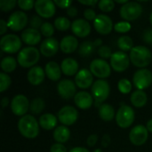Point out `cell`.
<instances>
[{
	"instance_id": "6da1fadb",
	"label": "cell",
	"mask_w": 152,
	"mask_h": 152,
	"mask_svg": "<svg viewBox=\"0 0 152 152\" xmlns=\"http://www.w3.org/2000/svg\"><path fill=\"white\" fill-rule=\"evenodd\" d=\"M18 129L25 138L34 139L39 134V124L33 116L25 115L19 120Z\"/></svg>"
},
{
	"instance_id": "7a4b0ae2",
	"label": "cell",
	"mask_w": 152,
	"mask_h": 152,
	"mask_svg": "<svg viewBox=\"0 0 152 152\" xmlns=\"http://www.w3.org/2000/svg\"><path fill=\"white\" fill-rule=\"evenodd\" d=\"M130 61L131 62L138 68H144L150 65L152 59V53L151 50L144 45L134 46L130 52Z\"/></svg>"
},
{
	"instance_id": "3957f363",
	"label": "cell",
	"mask_w": 152,
	"mask_h": 152,
	"mask_svg": "<svg viewBox=\"0 0 152 152\" xmlns=\"http://www.w3.org/2000/svg\"><path fill=\"white\" fill-rule=\"evenodd\" d=\"M39 51L36 47L28 46L20 51L17 56V61L23 68H33V66L39 61Z\"/></svg>"
},
{
	"instance_id": "277c9868",
	"label": "cell",
	"mask_w": 152,
	"mask_h": 152,
	"mask_svg": "<svg viewBox=\"0 0 152 152\" xmlns=\"http://www.w3.org/2000/svg\"><path fill=\"white\" fill-rule=\"evenodd\" d=\"M110 85L106 80L99 79L95 81L92 87V94L94 100L95 101V106L99 107L102 105V103L107 100V98L110 95Z\"/></svg>"
},
{
	"instance_id": "5b68a950",
	"label": "cell",
	"mask_w": 152,
	"mask_h": 152,
	"mask_svg": "<svg viewBox=\"0 0 152 152\" xmlns=\"http://www.w3.org/2000/svg\"><path fill=\"white\" fill-rule=\"evenodd\" d=\"M1 51L6 53H15L21 48V39L13 34L3 36L0 40Z\"/></svg>"
},
{
	"instance_id": "8992f818",
	"label": "cell",
	"mask_w": 152,
	"mask_h": 152,
	"mask_svg": "<svg viewBox=\"0 0 152 152\" xmlns=\"http://www.w3.org/2000/svg\"><path fill=\"white\" fill-rule=\"evenodd\" d=\"M135 114L133 108L128 105H124L119 108L116 114V121L119 127L127 128L134 121Z\"/></svg>"
},
{
	"instance_id": "52a82bcc",
	"label": "cell",
	"mask_w": 152,
	"mask_h": 152,
	"mask_svg": "<svg viewBox=\"0 0 152 152\" xmlns=\"http://www.w3.org/2000/svg\"><path fill=\"white\" fill-rule=\"evenodd\" d=\"M142 12V6L138 2H128L120 8V16L122 19L131 21L138 19Z\"/></svg>"
},
{
	"instance_id": "ba28073f",
	"label": "cell",
	"mask_w": 152,
	"mask_h": 152,
	"mask_svg": "<svg viewBox=\"0 0 152 152\" xmlns=\"http://www.w3.org/2000/svg\"><path fill=\"white\" fill-rule=\"evenodd\" d=\"M130 64V57L122 51L115 52L110 58V66L117 72H124Z\"/></svg>"
},
{
	"instance_id": "9c48e42d",
	"label": "cell",
	"mask_w": 152,
	"mask_h": 152,
	"mask_svg": "<svg viewBox=\"0 0 152 152\" xmlns=\"http://www.w3.org/2000/svg\"><path fill=\"white\" fill-rule=\"evenodd\" d=\"M133 83L138 90H144L148 88L152 83V73L147 69L137 70L133 78Z\"/></svg>"
},
{
	"instance_id": "30bf717a",
	"label": "cell",
	"mask_w": 152,
	"mask_h": 152,
	"mask_svg": "<svg viewBox=\"0 0 152 152\" xmlns=\"http://www.w3.org/2000/svg\"><path fill=\"white\" fill-rule=\"evenodd\" d=\"M90 71L99 78H106L110 77L111 69L110 64L103 59H95L90 64Z\"/></svg>"
},
{
	"instance_id": "8fae6325",
	"label": "cell",
	"mask_w": 152,
	"mask_h": 152,
	"mask_svg": "<svg viewBox=\"0 0 152 152\" xmlns=\"http://www.w3.org/2000/svg\"><path fill=\"white\" fill-rule=\"evenodd\" d=\"M28 24V16L24 12L16 11L12 12L7 21L8 28L12 31H20Z\"/></svg>"
},
{
	"instance_id": "7c38bea8",
	"label": "cell",
	"mask_w": 152,
	"mask_h": 152,
	"mask_svg": "<svg viewBox=\"0 0 152 152\" xmlns=\"http://www.w3.org/2000/svg\"><path fill=\"white\" fill-rule=\"evenodd\" d=\"M30 103L25 95L18 94L14 96L11 102V110L12 113L16 116L23 117L28 112Z\"/></svg>"
},
{
	"instance_id": "4fadbf2b",
	"label": "cell",
	"mask_w": 152,
	"mask_h": 152,
	"mask_svg": "<svg viewBox=\"0 0 152 152\" xmlns=\"http://www.w3.org/2000/svg\"><path fill=\"white\" fill-rule=\"evenodd\" d=\"M34 8L40 17L45 19L53 17L56 11L55 4L52 0H37Z\"/></svg>"
},
{
	"instance_id": "5bb4252c",
	"label": "cell",
	"mask_w": 152,
	"mask_h": 152,
	"mask_svg": "<svg viewBox=\"0 0 152 152\" xmlns=\"http://www.w3.org/2000/svg\"><path fill=\"white\" fill-rule=\"evenodd\" d=\"M78 118L77 110L72 106H65L58 112L59 121L65 126L73 125Z\"/></svg>"
},
{
	"instance_id": "9a60e30c",
	"label": "cell",
	"mask_w": 152,
	"mask_h": 152,
	"mask_svg": "<svg viewBox=\"0 0 152 152\" xmlns=\"http://www.w3.org/2000/svg\"><path fill=\"white\" fill-rule=\"evenodd\" d=\"M149 137V131L147 127L142 125H138L134 126L129 134V139L134 145L141 146L143 145Z\"/></svg>"
},
{
	"instance_id": "2e32d148",
	"label": "cell",
	"mask_w": 152,
	"mask_h": 152,
	"mask_svg": "<svg viewBox=\"0 0 152 152\" xmlns=\"http://www.w3.org/2000/svg\"><path fill=\"white\" fill-rule=\"evenodd\" d=\"M94 27L98 33L107 35L111 32L113 28V22L108 15L99 14L94 20Z\"/></svg>"
},
{
	"instance_id": "e0dca14e",
	"label": "cell",
	"mask_w": 152,
	"mask_h": 152,
	"mask_svg": "<svg viewBox=\"0 0 152 152\" xmlns=\"http://www.w3.org/2000/svg\"><path fill=\"white\" fill-rule=\"evenodd\" d=\"M57 90L60 96L65 100L71 99L72 97H75L77 94L76 84L69 79H63L60 81V83L57 86Z\"/></svg>"
},
{
	"instance_id": "ac0fdd59",
	"label": "cell",
	"mask_w": 152,
	"mask_h": 152,
	"mask_svg": "<svg viewBox=\"0 0 152 152\" xmlns=\"http://www.w3.org/2000/svg\"><path fill=\"white\" fill-rule=\"evenodd\" d=\"M93 74L90 70L86 69H80L75 77V83L76 86L81 89H87L93 84Z\"/></svg>"
},
{
	"instance_id": "d6986e66",
	"label": "cell",
	"mask_w": 152,
	"mask_h": 152,
	"mask_svg": "<svg viewBox=\"0 0 152 152\" xmlns=\"http://www.w3.org/2000/svg\"><path fill=\"white\" fill-rule=\"evenodd\" d=\"M72 32L78 37H86L91 32V25L84 19H77L72 22Z\"/></svg>"
},
{
	"instance_id": "ffe728a7",
	"label": "cell",
	"mask_w": 152,
	"mask_h": 152,
	"mask_svg": "<svg viewBox=\"0 0 152 152\" xmlns=\"http://www.w3.org/2000/svg\"><path fill=\"white\" fill-rule=\"evenodd\" d=\"M59 42L53 38L49 37L45 39L40 45V53L45 57H51L57 53L59 50Z\"/></svg>"
},
{
	"instance_id": "44dd1931",
	"label": "cell",
	"mask_w": 152,
	"mask_h": 152,
	"mask_svg": "<svg viewBox=\"0 0 152 152\" xmlns=\"http://www.w3.org/2000/svg\"><path fill=\"white\" fill-rule=\"evenodd\" d=\"M76 105L81 110H88L94 103V97L87 92H78L74 97Z\"/></svg>"
},
{
	"instance_id": "7402d4cb",
	"label": "cell",
	"mask_w": 152,
	"mask_h": 152,
	"mask_svg": "<svg viewBox=\"0 0 152 152\" xmlns=\"http://www.w3.org/2000/svg\"><path fill=\"white\" fill-rule=\"evenodd\" d=\"M21 40L28 45H36L41 41V33L32 28H26L21 33Z\"/></svg>"
},
{
	"instance_id": "603a6c76",
	"label": "cell",
	"mask_w": 152,
	"mask_h": 152,
	"mask_svg": "<svg viewBox=\"0 0 152 152\" xmlns=\"http://www.w3.org/2000/svg\"><path fill=\"white\" fill-rule=\"evenodd\" d=\"M45 70L39 67L35 66L31 68L28 72V80L32 86H39L45 79Z\"/></svg>"
},
{
	"instance_id": "cb8c5ba5",
	"label": "cell",
	"mask_w": 152,
	"mask_h": 152,
	"mask_svg": "<svg viewBox=\"0 0 152 152\" xmlns=\"http://www.w3.org/2000/svg\"><path fill=\"white\" fill-rule=\"evenodd\" d=\"M78 47V41L73 36H66L60 42V48L64 53H72Z\"/></svg>"
},
{
	"instance_id": "d4e9b609",
	"label": "cell",
	"mask_w": 152,
	"mask_h": 152,
	"mask_svg": "<svg viewBox=\"0 0 152 152\" xmlns=\"http://www.w3.org/2000/svg\"><path fill=\"white\" fill-rule=\"evenodd\" d=\"M61 69L62 73L66 76L77 75L78 72V63L72 58H66L62 61Z\"/></svg>"
},
{
	"instance_id": "484cf974",
	"label": "cell",
	"mask_w": 152,
	"mask_h": 152,
	"mask_svg": "<svg viewBox=\"0 0 152 152\" xmlns=\"http://www.w3.org/2000/svg\"><path fill=\"white\" fill-rule=\"evenodd\" d=\"M47 77L53 81H57L61 77V69L55 61H49L45 69Z\"/></svg>"
},
{
	"instance_id": "4316f807",
	"label": "cell",
	"mask_w": 152,
	"mask_h": 152,
	"mask_svg": "<svg viewBox=\"0 0 152 152\" xmlns=\"http://www.w3.org/2000/svg\"><path fill=\"white\" fill-rule=\"evenodd\" d=\"M39 126L45 130H53V128H56L57 118L53 114H44L39 118Z\"/></svg>"
},
{
	"instance_id": "83f0119b",
	"label": "cell",
	"mask_w": 152,
	"mask_h": 152,
	"mask_svg": "<svg viewBox=\"0 0 152 152\" xmlns=\"http://www.w3.org/2000/svg\"><path fill=\"white\" fill-rule=\"evenodd\" d=\"M69 137H70V130L65 126H57L53 131V138L55 142H57L58 143L62 144L68 142Z\"/></svg>"
},
{
	"instance_id": "f1b7e54d",
	"label": "cell",
	"mask_w": 152,
	"mask_h": 152,
	"mask_svg": "<svg viewBox=\"0 0 152 152\" xmlns=\"http://www.w3.org/2000/svg\"><path fill=\"white\" fill-rule=\"evenodd\" d=\"M130 100H131L132 104L134 107H136V108H142L147 103L148 97H147V94L143 91L137 90V91H134L132 94Z\"/></svg>"
},
{
	"instance_id": "f546056e",
	"label": "cell",
	"mask_w": 152,
	"mask_h": 152,
	"mask_svg": "<svg viewBox=\"0 0 152 152\" xmlns=\"http://www.w3.org/2000/svg\"><path fill=\"white\" fill-rule=\"evenodd\" d=\"M99 116L102 120L110 122L115 117V110L110 104H102L99 108Z\"/></svg>"
},
{
	"instance_id": "4dcf8cb0",
	"label": "cell",
	"mask_w": 152,
	"mask_h": 152,
	"mask_svg": "<svg viewBox=\"0 0 152 152\" xmlns=\"http://www.w3.org/2000/svg\"><path fill=\"white\" fill-rule=\"evenodd\" d=\"M16 67H17V61L12 56L4 57L1 61V69L6 74L14 71Z\"/></svg>"
},
{
	"instance_id": "1f68e13d",
	"label": "cell",
	"mask_w": 152,
	"mask_h": 152,
	"mask_svg": "<svg viewBox=\"0 0 152 152\" xmlns=\"http://www.w3.org/2000/svg\"><path fill=\"white\" fill-rule=\"evenodd\" d=\"M118 46L122 52H131L134 48V41L128 36H122L118 40Z\"/></svg>"
},
{
	"instance_id": "d6a6232c",
	"label": "cell",
	"mask_w": 152,
	"mask_h": 152,
	"mask_svg": "<svg viewBox=\"0 0 152 152\" xmlns=\"http://www.w3.org/2000/svg\"><path fill=\"white\" fill-rule=\"evenodd\" d=\"M95 45L92 41H85L79 45V54L83 57H87L91 55L95 49Z\"/></svg>"
},
{
	"instance_id": "836d02e7",
	"label": "cell",
	"mask_w": 152,
	"mask_h": 152,
	"mask_svg": "<svg viewBox=\"0 0 152 152\" xmlns=\"http://www.w3.org/2000/svg\"><path fill=\"white\" fill-rule=\"evenodd\" d=\"M45 109V102L42 98H35L30 102L29 110L33 114H40Z\"/></svg>"
},
{
	"instance_id": "e575fe53",
	"label": "cell",
	"mask_w": 152,
	"mask_h": 152,
	"mask_svg": "<svg viewBox=\"0 0 152 152\" xmlns=\"http://www.w3.org/2000/svg\"><path fill=\"white\" fill-rule=\"evenodd\" d=\"M72 24L70 23L69 20L66 17H58L54 20V27L60 31H66L68 30Z\"/></svg>"
},
{
	"instance_id": "d590c367",
	"label": "cell",
	"mask_w": 152,
	"mask_h": 152,
	"mask_svg": "<svg viewBox=\"0 0 152 152\" xmlns=\"http://www.w3.org/2000/svg\"><path fill=\"white\" fill-rule=\"evenodd\" d=\"M98 7L104 12H110L115 8V3L112 0H102L99 2Z\"/></svg>"
},
{
	"instance_id": "8d00e7d4",
	"label": "cell",
	"mask_w": 152,
	"mask_h": 152,
	"mask_svg": "<svg viewBox=\"0 0 152 152\" xmlns=\"http://www.w3.org/2000/svg\"><path fill=\"white\" fill-rule=\"evenodd\" d=\"M11 77L4 72L0 73V92H4L11 86Z\"/></svg>"
},
{
	"instance_id": "74e56055",
	"label": "cell",
	"mask_w": 152,
	"mask_h": 152,
	"mask_svg": "<svg viewBox=\"0 0 152 152\" xmlns=\"http://www.w3.org/2000/svg\"><path fill=\"white\" fill-rule=\"evenodd\" d=\"M118 90L124 94H126L128 93L131 92L132 90V83L128 80V79H121L118 81Z\"/></svg>"
},
{
	"instance_id": "f35d334b",
	"label": "cell",
	"mask_w": 152,
	"mask_h": 152,
	"mask_svg": "<svg viewBox=\"0 0 152 152\" xmlns=\"http://www.w3.org/2000/svg\"><path fill=\"white\" fill-rule=\"evenodd\" d=\"M40 33L47 38L52 37L54 33V28L50 22H44L40 28Z\"/></svg>"
},
{
	"instance_id": "ab89813d",
	"label": "cell",
	"mask_w": 152,
	"mask_h": 152,
	"mask_svg": "<svg viewBox=\"0 0 152 152\" xmlns=\"http://www.w3.org/2000/svg\"><path fill=\"white\" fill-rule=\"evenodd\" d=\"M114 29L118 33H126L131 29V24L128 21H120L114 25Z\"/></svg>"
},
{
	"instance_id": "60d3db41",
	"label": "cell",
	"mask_w": 152,
	"mask_h": 152,
	"mask_svg": "<svg viewBox=\"0 0 152 152\" xmlns=\"http://www.w3.org/2000/svg\"><path fill=\"white\" fill-rule=\"evenodd\" d=\"M16 4L15 0H1L0 1V10L3 12L11 11Z\"/></svg>"
},
{
	"instance_id": "b9f144b4",
	"label": "cell",
	"mask_w": 152,
	"mask_h": 152,
	"mask_svg": "<svg viewBox=\"0 0 152 152\" xmlns=\"http://www.w3.org/2000/svg\"><path fill=\"white\" fill-rule=\"evenodd\" d=\"M98 53L99 55L102 58V59H109L111 58L112 56V51L111 48L108 45H102L99 49H98Z\"/></svg>"
},
{
	"instance_id": "7bdbcfd3",
	"label": "cell",
	"mask_w": 152,
	"mask_h": 152,
	"mask_svg": "<svg viewBox=\"0 0 152 152\" xmlns=\"http://www.w3.org/2000/svg\"><path fill=\"white\" fill-rule=\"evenodd\" d=\"M36 2L33 0H19L18 1V5L20 9L24 11H28L31 10L33 7H35Z\"/></svg>"
},
{
	"instance_id": "ee69618b",
	"label": "cell",
	"mask_w": 152,
	"mask_h": 152,
	"mask_svg": "<svg viewBox=\"0 0 152 152\" xmlns=\"http://www.w3.org/2000/svg\"><path fill=\"white\" fill-rule=\"evenodd\" d=\"M29 24H30V26H31L32 28L37 29V30H38V28H41V27H42V25H43L41 18L38 17V16H36V15H34V16L30 19Z\"/></svg>"
},
{
	"instance_id": "f6af8a7d",
	"label": "cell",
	"mask_w": 152,
	"mask_h": 152,
	"mask_svg": "<svg viewBox=\"0 0 152 152\" xmlns=\"http://www.w3.org/2000/svg\"><path fill=\"white\" fill-rule=\"evenodd\" d=\"M142 39L148 45H152V28H146L142 34Z\"/></svg>"
},
{
	"instance_id": "bcb514c9",
	"label": "cell",
	"mask_w": 152,
	"mask_h": 152,
	"mask_svg": "<svg viewBox=\"0 0 152 152\" xmlns=\"http://www.w3.org/2000/svg\"><path fill=\"white\" fill-rule=\"evenodd\" d=\"M84 16H85L86 20H94L95 18L97 17L95 12L92 8L86 9L85 12H84Z\"/></svg>"
},
{
	"instance_id": "7dc6e473",
	"label": "cell",
	"mask_w": 152,
	"mask_h": 152,
	"mask_svg": "<svg viewBox=\"0 0 152 152\" xmlns=\"http://www.w3.org/2000/svg\"><path fill=\"white\" fill-rule=\"evenodd\" d=\"M54 4L61 9H64V8L68 9L71 6L72 1L71 0H55Z\"/></svg>"
},
{
	"instance_id": "c3c4849f",
	"label": "cell",
	"mask_w": 152,
	"mask_h": 152,
	"mask_svg": "<svg viewBox=\"0 0 152 152\" xmlns=\"http://www.w3.org/2000/svg\"><path fill=\"white\" fill-rule=\"evenodd\" d=\"M50 152H67V149L61 143H54L52 145Z\"/></svg>"
},
{
	"instance_id": "681fc988",
	"label": "cell",
	"mask_w": 152,
	"mask_h": 152,
	"mask_svg": "<svg viewBox=\"0 0 152 152\" xmlns=\"http://www.w3.org/2000/svg\"><path fill=\"white\" fill-rule=\"evenodd\" d=\"M97 141H98V136H97V134H91L88 138H87V145L89 146V147H94L95 144H96V142H97Z\"/></svg>"
},
{
	"instance_id": "f907efd6",
	"label": "cell",
	"mask_w": 152,
	"mask_h": 152,
	"mask_svg": "<svg viewBox=\"0 0 152 152\" xmlns=\"http://www.w3.org/2000/svg\"><path fill=\"white\" fill-rule=\"evenodd\" d=\"M78 11H77V8L76 6H70L69 8L67 9V14L69 16V17H75L77 16Z\"/></svg>"
},
{
	"instance_id": "816d5d0a",
	"label": "cell",
	"mask_w": 152,
	"mask_h": 152,
	"mask_svg": "<svg viewBox=\"0 0 152 152\" xmlns=\"http://www.w3.org/2000/svg\"><path fill=\"white\" fill-rule=\"evenodd\" d=\"M7 23L5 22V20H0V34L4 35L6 31H7Z\"/></svg>"
},
{
	"instance_id": "f5cc1de1",
	"label": "cell",
	"mask_w": 152,
	"mask_h": 152,
	"mask_svg": "<svg viewBox=\"0 0 152 152\" xmlns=\"http://www.w3.org/2000/svg\"><path fill=\"white\" fill-rule=\"evenodd\" d=\"M110 142V135L109 134H105L102 137V146L103 147H107V146H109Z\"/></svg>"
},
{
	"instance_id": "db71d44e",
	"label": "cell",
	"mask_w": 152,
	"mask_h": 152,
	"mask_svg": "<svg viewBox=\"0 0 152 152\" xmlns=\"http://www.w3.org/2000/svg\"><path fill=\"white\" fill-rule=\"evenodd\" d=\"M78 2L80 4H86V5H89V6H94L96 4H99V2L97 0H89V1H82V0H79Z\"/></svg>"
},
{
	"instance_id": "11a10c76",
	"label": "cell",
	"mask_w": 152,
	"mask_h": 152,
	"mask_svg": "<svg viewBox=\"0 0 152 152\" xmlns=\"http://www.w3.org/2000/svg\"><path fill=\"white\" fill-rule=\"evenodd\" d=\"M69 152H90L88 150H86V148L83 147H75L73 149H71Z\"/></svg>"
},
{
	"instance_id": "9f6ffc18",
	"label": "cell",
	"mask_w": 152,
	"mask_h": 152,
	"mask_svg": "<svg viewBox=\"0 0 152 152\" xmlns=\"http://www.w3.org/2000/svg\"><path fill=\"white\" fill-rule=\"evenodd\" d=\"M8 103H9V99H8L7 97H4V98L2 99V101H1V105H2V108L4 109V108L7 107Z\"/></svg>"
},
{
	"instance_id": "6f0895ef",
	"label": "cell",
	"mask_w": 152,
	"mask_h": 152,
	"mask_svg": "<svg viewBox=\"0 0 152 152\" xmlns=\"http://www.w3.org/2000/svg\"><path fill=\"white\" fill-rule=\"evenodd\" d=\"M146 127H147V129H148V131H149V132L152 133V118L148 121V123H147V126H146Z\"/></svg>"
},
{
	"instance_id": "680465c9",
	"label": "cell",
	"mask_w": 152,
	"mask_h": 152,
	"mask_svg": "<svg viewBox=\"0 0 152 152\" xmlns=\"http://www.w3.org/2000/svg\"><path fill=\"white\" fill-rule=\"evenodd\" d=\"M94 43L95 46H99V45H101L102 44V39H100V38H97Z\"/></svg>"
},
{
	"instance_id": "91938a15",
	"label": "cell",
	"mask_w": 152,
	"mask_h": 152,
	"mask_svg": "<svg viewBox=\"0 0 152 152\" xmlns=\"http://www.w3.org/2000/svg\"><path fill=\"white\" fill-rule=\"evenodd\" d=\"M116 2L118 3V4H123V5L128 3V1H126V0H118V1H116Z\"/></svg>"
},
{
	"instance_id": "94428289",
	"label": "cell",
	"mask_w": 152,
	"mask_h": 152,
	"mask_svg": "<svg viewBox=\"0 0 152 152\" xmlns=\"http://www.w3.org/2000/svg\"><path fill=\"white\" fill-rule=\"evenodd\" d=\"M93 152H102V150H100V149H96V150H94Z\"/></svg>"
},
{
	"instance_id": "6125c7cd",
	"label": "cell",
	"mask_w": 152,
	"mask_h": 152,
	"mask_svg": "<svg viewBox=\"0 0 152 152\" xmlns=\"http://www.w3.org/2000/svg\"><path fill=\"white\" fill-rule=\"evenodd\" d=\"M150 20H151V23L152 25V12L151 13V16H150Z\"/></svg>"
}]
</instances>
